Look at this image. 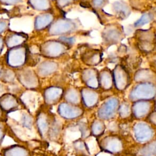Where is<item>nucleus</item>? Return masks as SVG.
<instances>
[{"instance_id": "f257e3e1", "label": "nucleus", "mask_w": 156, "mask_h": 156, "mask_svg": "<svg viewBox=\"0 0 156 156\" xmlns=\"http://www.w3.org/2000/svg\"><path fill=\"white\" fill-rule=\"evenodd\" d=\"M16 79L20 84L27 90H34L40 85V79L37 73L30 69L19 70L16 73Z\"/></svg>"}, {"instance_id": "f03ea898", "label": "nucleus", "mask_w": 156, "mask_h": 156, "mask_svg": "<svg viewBox=\"0 0 156 156\" xmlns=\"http://www.w3.org/2000/svg\"><path fill=\"white\" fill-rule=\"evenodd\" d=\"M21 103L20 99L11 93H6L0 96V106L6 114L18 110Z\"/></svg>"}, {"instance_id": "7ed1b4c3", "label": "nucleus", "mask_w": 156, "mask_h": 156, "mask_svg": "<svg viewBox=\"0 0 156 156\" xmlns=\"http://www.w3.org/2000/svg\"><path fill=\"white\" fill-rule=\"evenodd\" d=\"M6 62L9 66L12 68H20L26 62V53L21 49H15L9 52Z\"/></svg>"}, {"instance_id": "20e7f679", "label": "nucleus", "mask_w": 156, "mask_h": 156, "mask_svg": "<svg viewBox=\"0 0 156 156\" xmlns=\"http://www.w3.org/2000/svg\"><path fill=\"white\" fill-rule=\"evenodd\" d=\"M0 154L2 156H32L29 149L20 144L7 146L2 149Z\"/></svg>"}, {"instance_id": "39448f33", "label": "nucleus", "mask_w": 156, "mask_h": 156, "mask_svg": "<svg viewBox=\"0 0 156 156\" xmlns=\"http://www.w3.org/2000/svg\"><path fill=\"white\" fill-rule=\"evenodd\" d=\"M37 95L38 94L34 90H28L21 94L20 99L21 102L28 110L32 109L34 110L37 104Z\"/></svg>"}, {"instance_id": "423d86ee", "label": "nucleus", "mask_w": 156, "mask_h": 156, "mask_svg": "<svg viewBox=\"0 0 156 156\" xmlns=\"http://www.w3.org/2000/svg\"><path fill=\"white\" fill-rule=\"evenodd\" d=\"M36 126L41 137L44 138L48 135L50 124L46 114L41 112L38 114L36 119Z\"/></svg>"}, {"instance_id": "0eeeda50", "label": "nucleus", "mask_w": 156, "mask_h": 156, "mask_svg": "<svg viewBox=\"0 0 156 156\" xmlns=\"http://www.w3.org/2000/svg\"><path fill=\"white\" fill-rule=\"evenodd\" d=\"M61 90L56 87H49L44 90L43 92V99L46 104H52L59 98Z\"/></svg>"}, {"instance_id": "6e6552de", "label": "nucleus", "mask_w": 156, "mask_h": 156, "mask_svg": "<svg viewBox=\"0 0 156 156\" xmlns=\"http://www.w3.org/2000/svg\"><path fill=\"white\" fill-rule=\"evenodd\" d=\"M56 69V65L51 62H44L40 63L37 71L39 77H46L51 74Z\"/></svg>"}, {"instance_id": "1a4fd4ad", "label": "nucleus", "mask_w": 156, "mask_h": 156, "mask_svg": "<svg viewBox=\"0 0 156 156\" xmlns=\"http://www.w3.org/2000/svg\"><path fill=\"white\" fill-rule=\"evenodd\" d=\"M16 79V73L11 69H3L0 76V80L5 83H12Z\"/></svg>"}, {"instance_id": "9d476101", "label": "nucleus", "mask_w": 156, "mask_h": 156, "mask_svg": "<svg viewBox=\"0 0 156 156\" xmlns=\"http://www.w3.org/2000/svg\"><path fill=\"white\" fill-rule=\"evenodd\" d=\"M21 124L23 127L31 130L34 124V120L32 116L27 112L22 113L21 118L20 119Z\"/></svg>"}, {"instance_id": "9b49d317", "label": "nucleus", "mask_w": 156, "mask_h": 156, "mask_svg": "<svg viewBox=\"0 0 156 156\" xmlns=\"http://www.w3.org/2000/svg\"><path fill=\"white\" fill-rule=\"evenodd\" d=\"M114 10L120 16L123 17H126L130 12L129 8L127 6V4L122 1L116 2L113 5Z\"/></svg>"}, {"instance_id": "f8f14e48", "label": "nucleus", "mask_w": 156, "mask_h": 156, "mask_svg": "<svg viewBox=\"0 0 156 156\" xmlns=\"http://www.w3.org/2000/svg\"><path fill=\"white\" fill-rule=\"evenodd\" d=\"M105 32L110 34H104L105 37V39L109 41H116L117 37H118V34H119V32L117 30H105Z\"/></svg>"}, {"instance_id": "ddd939ff", "label": "nucleus", "mask_w": 156, "mask_h": 156, "mask_svg": "<svg viewBox=\"0 0 156 156\" xmlns=\"http://www.w3.org/2000/svg\"><path fill=\"white\" fill-rule=\"evenodd\" d=\"M151 16L149 14H144L143 15L140 19H139L138 21H137L135 23V26H143V24L149 22L151 20Z\"/></svg>"}, {"instance_id": "4468645a", "label": "nucleus", "mask_w": 156, "mask_h": 156, "mask_svg": "<svg viewBox=\"0 0 156 156\" xmlns=\"http://www.w3.org/2000/svg\"><path fill=\"white\" fill-rule=\"evenodd\" d=\"M7 132V126L5 121H0V146L4 140Z\"/></svg>"}, {"instance_id": "2eb2a0df", "label": "nucleus", "mask_w": 156, "mask_h": 156, "mask_svg": "<svg viewBox=\"0 0 156 156\" xmlns=\"http://www.w3.org/2000/svg\"><path fill=\"white\" fill-rule=\"evenodd\" d=\"M6 93H10L8 87L5 84L0 83V96Z\"/></svg>"}, {"instance_id": "dca6fc26", "label": "nucleus", "mask_w": 156, "mask_h": 156, "mask_svg": "<svg viewBox=\"0 0 156 156\" xmlns=\"http://www.w3.org/2000/svg\"><path fill=\"white\" fill-rule=\"evenodd\" d=\"M104 0H93V4L96 7H101L103 5Z\"/></svg>"}, {"instance_id": "f3484780", "label": "nucleus", "mask_w": 156, "mask_h": 156, "mask_svg": "<svg viewBox=\"0 0 156 156\" xmlns=\"http://www.w3.org/2000/svg\"><path fill=\"white\" fill-rule=\"evenodd\" d=\"M6 113L3 111V110L1 108L0 106V121H5L7 117H6Z\"/></svg>"}, {"instance_id": "a211bd4d", "label": "nucleus", "mask_w": 156, "mask_h": 156, "mask_svg": "<svg viewBox=\"0 0 156 156\" xmlns=\"http://www.w3.org/2000/svg\"><path fill=\"white\" fill-rule=\"evenodd\" d=\"M2 69L1 66H0V76H1V72H2Z\"/></svg>"}, {"instance_id": "6ab92c4d", "label": "nucleus", "mask_w": 156, "mask_h": 156, "mask_svg": "<svg viewBox=\"0 0 156 156\" xmlns=\"http://www.w3.org/2000/svg\"><path fill=\"white\" fill-rule=\"evenodd\" d=\"M0 156H2V155H1V154H0Z\"/></svg>"}, {"instance_id": "aec40b11", "label": "nucleus", "mask_w": 156, "mask_h": 156, "mask_svg": "<svg viewBox=\"0 0 156 156\" xmlns=\"http://www.w3.org/2000/svg\"><path fill=\"white\" fill-rule=\"evenodd\" d=\"M85 1H87V0H85Z\"/></svg>"}]
</instances>
